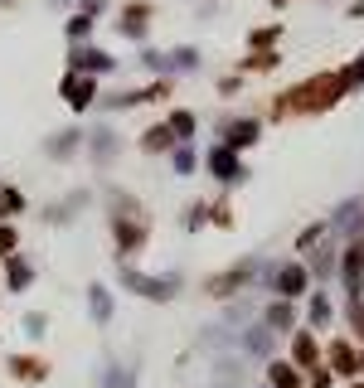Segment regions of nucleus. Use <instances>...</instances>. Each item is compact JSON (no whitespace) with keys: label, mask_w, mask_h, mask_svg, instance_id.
<instances>
[{"label":"nucleus","mask_w":364,"mask_h":388,"mask_svg":"<svg viewBox=\"0 0 364 388\" xmlns=\"http://www.w3.org/2000/svg\"><path fill=\"white\" fill-rule=\"evenodd\" d=\"M335 364H340V369H354V354H350V345H340V354H335Z\"/></svg>","instance_id":"obj_3"},{"label":"nucleus","mask_w":364,"mask_h":388,"mask_svg":"<svg viewBox=\"0 0 364 388\" xmlns=\"http://www.w3.org/2000/svg\"><path fill=\"white\" fill-rule=\"evenodd\" d=\"M272 378H277L282 388H296V374H291V369H272Z\"/></svg>","instance_id":"obj_2"},{"label":"nucleus","mask_w":364,"mask_h":388,"mask_svg":"<svg viewBox=\"0 0 364 388\" xmlns=\"http://www.w3.org/2000/svg\"><path fill=\"white\" fill-rule=\"evenodd\" d=\"M296 364H316V345H311V335H296Z\"/></svg>","instance_id":"obj_1"}]
</instances>
